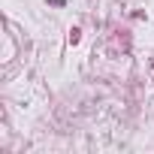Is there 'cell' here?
I'll list each match as a JSON object with an SVG mask.
<instances>
[{
    "label": "cell",
    "instance_id": "1",
    "mask_svg": "<svg viewBox=\"0 0 154 154\" xmlns=\"http://www.w3.org/2000/svg\"><path fill=\"white\" fill-rule=\"evenodd\" d=\"M51 3H57V6H63V0H51Z\"/></svg>",
    "mask_w": 154,
    "mask_h": 154
}]
</instances>
